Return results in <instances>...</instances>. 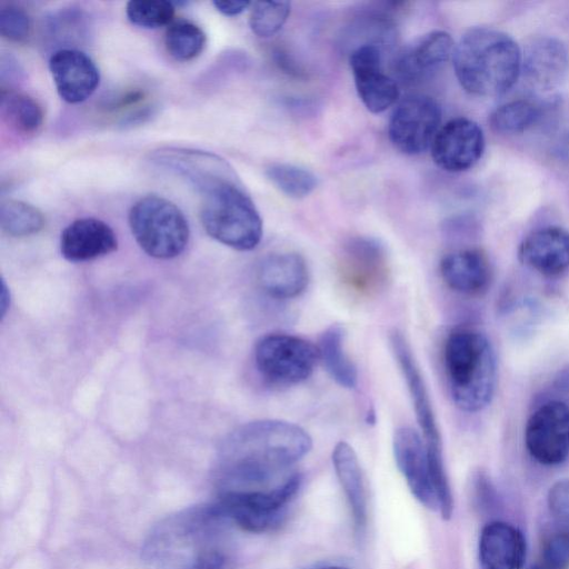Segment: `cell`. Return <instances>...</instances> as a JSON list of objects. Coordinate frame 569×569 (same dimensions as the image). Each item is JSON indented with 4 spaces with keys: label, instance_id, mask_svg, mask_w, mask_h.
I'll return each mask as SVG.
<instances>
[{
    "label": "cell",
    "instance_id": "cell-1",
    "mask_svg": "<svg viewBox=\"0 0 569 569\" xmlns=\"http://www.w3.org/2000/svg\"><path fill=\"white\" fill-rule=\"evenodd\" d=\"M300 426L283 420L249 422L234 431L226 448L229 490L269 489L283 482L292 465L311 449Z\"/></svg>",
    "mask_w": 569,
    "mask_h": 569
},
{
    "label": "cell",
    "instance_id": "cell-2",
    "mask_svg": "<svg viewBox=\"0 0 569 569\" xmlns=\"http://www.w3.org/2000/svg\"><path fill=\"white\" fill-rule=\"evenodd\" d=\"M522 53L507 33L488 27L469 29L455 44L452 62L460 86L479 97L507 92L521 73Z\"/></svg>",
    "mask_w": 569,
    "mask_h": 569
},
{
    "label": "cell",
    "instance_id": "cell-3",
    "mask_svg": "<svg viewBox=\"0 0 569 569\" xmlns=\"http://www.w3.org/2000/svg\"><path fill=\"white\" fill-rule=\"evenodd\" d=\"M443 366L456 407L478 412L491 402L497 386V360L485 333L466 327L452 330L445 341Z\"/></svg>",
    "mask_w": 569,
    "mask_h": 569
},
{
    "label": "cell",
    "instance_id": "cell-4",
    "mask_svg": "<svg viewBox=\"0 0 569 569\" xmlns=\"http://www.w3.org/2000/svg\"><path fill=\"white\" fill-rule=\"evenodd\" d=\"M200 220L211 238L239 251L254 249L262 238V219L239 178L202 196Z\"/></svg>",
    "mask_w": 569,
    "mask_h": 569
},
{
    "label": "cell",
    "instance_id": "cell-5",
    "mask_svg": "<svg viewBox=\"0 0 569 569\" xmlns=\"http://www.w3.org/2000/svg\"><path fill=\"white\" fill-rule=\"evenodd\" d=\"M129 226L137 243L150 257L171 259L187 247L190 236L188 220L170 200L149 194L130 208Z\"/></svg>",
    "mask_w": 569,
    "mask_h": 569
},
{
    "label": "cell",
    "instance_id": "cell-6",
    "mask_svg": "<svg viewBox=\"0 0 569 569\" xmlns=\"http://www.w3.org/2000/svg\"><path fill=\"white\" fill-rule=\"evenodd\" d=\"M300 483V475L293 472L273 488L227 490L214 506L226 521L242 530L256 533L269 531L281 523Z\"/></svg>",
    "mask_w": 569,
    "mask_h": 569
},
{
    "label": "cell",
    "instance_id": "cell-7",
    "mask_svg": "<svg viewBox=\"0 0 569 569\" xmlns=\"http://www.w3.org/2000/svg\"><path fill=\"white\" fill-rule=\"evenodd\" d=\"M318 360L317 346L293 335H267L254 347L257 369L273 385L292 386L307 380Z\"/></svg>",
    "mask_w": 569,
    "mask_h": 569
},
{
    "label": "cell",
    "instance_id": "cell-8",
    "mask_svg": "<svg viewBox=\"0 0 569 569\" xmlns=\"http://www.w3.org/2000/svg\"><path fill=\"white\" fill-rule=\"evenodd\" d=\"M440 123L441 108L437 100L426 94L407 96L392 110L389 140L405 154H420L430 148Z\"/></svg>",
    "mask_w": 569,
    "mask_h": 569
},
{
    "label": "cell",
    "instance_id": "cell-9",
    "mask_svg": "<svg viewBox=\"0 0 569 569\" xmlns=\"http://www.w3.org/2000/svg\"><path fill=\"white\" fill-rule=\"evenodd\" d=\"M150 162L183 179L201 196L223 182L239 178L224 159L203 150L160 148L150 154Z\"/></svg>",
    "mask_w": 569,
    "mask_h": 569
},
{
    "label": "cell",
    "instance_id": "cell-10",
    "mask_svg": "<svg viewBox=\"0 0 569 569\" xmlns=\"http://www.w3.org/2000/svg\"><path fill=\"white\" fill-rule=\"evenodd\" d=\"M525 443L541 465L563 462L569 456V406L550 400L537 408L527 421Z\"/></svg>",
    "mask_w": 569,
    "mask_h": 569
},
{
    "label": "cell",
    "instance_id": "cell-11",
    "mask_svg": "<svg viewBox=\"0 0 569 569\" xmlns=\"http://www.w3.org/2000/svg\"><path fill=\"white\" fill-rule=\"evenodd\" d=\"M382 48L362 42L349 56V63L359 99L372 113L393 106L400 96L397 81L383 70Z\"/></svg>",
    "mask_w": 569,
    "mask_h": 569
},
{
    "label": "cell",
    "instance_id": "cell-12",
    "mask_svg": "<svg viewBox=\"0 0 569 569\" xmlns=\"http://www.w3.org/2000/svg\"><path fill=\"white\" fill-rule=\"evenodd\" d=\"M433 162L448 172L471 169L482 157L485 136L477 122L457 117L440 127L430 146Z\"/></svg>",
    "mask_w": 569,
    "mask_h": 569
},
{
    "label": "cell",
    "instance_id": "cell-13",
    "mask_svg": "<svg viewBox=\"0 0 569 569\" xmlns=\"http://www.w3.org/2000/svg\"><path fill=\"white\" fill-rule=\"evenodd\" d=\"M455 42L443 30L430 31L403 48L395 60V73L405 83L429 79L452 58Z\"/></svg>",
    "mask_w": 569,
    "mask_h": 569
},
{
    "label": "cell",
    "instance_id": "cell-14",
    "mask_svg": "<svg viewBox=\"0 0 569 569\" xmlns=\"http://www.w3.org/2000/svg\"><path fill=\"white\" fill-rule=\"evenodd\" d=\"M392 448L397 467L411 493L426 508L439 511L423 438L410 427H400L395 431Z\"/></svg>",
    "mask_w": 569,
    "mask_h": 569
},
{
    "label": "cell",
    "instance_id": "cell-15",
    "mask_svg": "<svg viewBox=\"0 0 569 569\" xmlns=\"http://www.w3.org/2000/svg\"><path fill=\"white\" fill-rule=\"evenodd\" d=\"M339 271L352 291L365 296L382 289L389 272L382 247L370 239H357L346 247Z\"/></svg>",
    "mask_w": 569,
    "mask_h": 569
},
{
    "label": "cell",
    "instance_id": "cell-16",
    "mask_svg": "<svg viewBox=\"0 0 569 569\" xmlns=\"http://www.w3.org/2000/svg\"><path fill=\"white\" fill-rule=\"evenodd\" d=\"M56 89L68 103L86 101L99 86L100 72L94 61L76 48H60L49 59Z\"/></svg>",
    "mask_w": 569,
    "mask_h": 569
},
{
    "label": "cell",
    "instance_id": "cell-17",
    "mask_svg": "<svg viewBox=\"0 0 569 569\" xmlns=\"http://www.w3.org/2000/svg\"><path fill=\"white\" fill-rule=\"evenodd\" d=\"M568 71L569 52L559 39L539 37L526 46L521 72L532 88L552 91L562 84Z\"/></svg>",
    "mask_w": 569,
    "mask_h": 569
},
{
    "label": "cell",
    "instance_id": "cell-18",
    "mask_svg": "<svg viewBox=\"0 0 569 569\" xmlns=\"http://www.w3.org/2000/svg\"><path fill=\"white\" fill-rule=\"evenodd\" d=\"M390 345L406 380L425 445L427 447H439L441 446V438L430 396L411 348L403 335L397 330L390 336Z\"/></svg>",
    "mask_w": 569,
    "mask_h": 569
},
{
    "label": "cell",
    "instance_id": "cell-19",
    "mask_svg": "<svg viewBox=\"0 0 569 569\" xmlns=\"http://www.w3.org/2000/svg\"><path fill=\"white\" fill-rule=\"evenodd\" d=\"M519 258L543 276L563 273L569 269V231L555 226L532 231L522 240Z\"/></svg>",
    "mask_w": 569,
    "mask_h": 569
},
{
    "label": "cell",
    "instance_id": "cell-20",
    "mask_svg": "<svg viewBox=\"0 0 569 569\" xmlns=\"http://www.w3.org/2000/svg\"><path fill=\"white\" fill-rule=\"evenodd\" d=\"M112 228L97 218H80L69 223L60 237L61 254L71 262L93 260L117 250Z\"/></svg>",
    "mask_w": 569,
    "mask_h": 569
},
{
    "label": "cell",
    "instance_id": "cell-21",
    "mask_svg": "<svg viewBox=\"0 0 569 569\" xmlns=\"http://www.w3.org/2000/svg\"><path fill=\"white\" fill-rule=\"evenodd\" d=\"M258 282L273 299H293L308 287V266L297 252L272 253L261 261L258 268Z\"/></svg>",
    "mask_w": 569,
    "mask_h": 569
},
{
    "label": "cell",
    "instance_id": "cell-22",
    "mask_svg": "<svg viewBox=\"0 0 569 569\" xmlns=\"http://www.w3.org/2000/svg\"><path fill=\"white\" fill-rule=\"evenodd\" d=\"M439 270L451 290L466 296L483 293L492 279L489 260L479 249L449 252L441 259Z\"/></svg>",
    "mask_w": 569,
    "mask_h": 569
},
{
    "label": "cell",
    "instance_id": "cell-23",
    "mask_svg": "<svg viewBox=\"0 0 569 569\" xmlns=\"http://www.w3.org/2000/svg\"><path fill=\"white\" fill-rule=\"evenodd\" d=\"M526 556L521 532L513 526L492 521L479 538V560L482 569H520Z\"/></svg>",
    "mask_w": 569,
    "mask_h": 569
},
{
    "label": "cell",
    "instance_id": "cell-24",
    "mask_svg": "<svg viewBox=\"0 0 569 569\" xmlns=\"http://www.w3.org/2000/svg\"><path fill=\"white\" fill-rule=\"evenodd\" d=\"M332 463L347 497L355 528L361 533L367 525L368 505L363 476L353 448L346 441L338 442L332 451Z\"/></svg>",
    "mask_w": 569,
    "mask_h": 569
},
{
    "label": "cell",
    "instance_id": "cell-25",
    "mask_svg": "<svg viewBox=\"0 0 569 569\" xmlns=\"http://www.w3.org/2000/svg\"><path fill=\"white\" fill-rule=\"evenodd\" d=\"M317 349L319 360L339 386L346 389L357 387V368L345 350V330L341 326L328 327L321 333Z\"/></svg>",
    "mask_w": 569,
    "mask_h": 569
},
{
    "label": "cell",
    "instance_id": "cell-26",
    "mask_svg": "<svg viewBox=\"0 0 569 569\" xmlns=\"http://www.w3.org/2000/svg\"><path fill=\"white\" fill-rule=\"evenodd\" d=\"M0 109L3 120L20 134L32 136L43 124V108L28 93L1 89Z\"/></svg>",
    "mask_w": 569,
    "mask_h": 569
},
{
    "label": "cell",
    "instance_id": "cell-27",
    "mask_svg": "<svg viewBox=\"0 0 569 569\" xmlns=\"http://www.w3.org/2000/svg\"><path fill=\"white\" fill-rule=\"evenodd\" d=\"M204 31L194 22L179 19L172 21L164 33V47L170 57L186 62L196 59L206 47Z\"/></svg>",
    "mask_w": 569,
    "mask_h": 569
},
{
    "label": "cell",
    "instance_id": "cell-28",
    "mask_svg": "<svg viewBox=\"0 0 569 569\" xmlns=\"http://www.w3.org/2000/svg\"><path fill=\"white\" fill-rule=\"evenodd\" d=\"M44 224V216L36 206L16 199L1 202L0 226L8 236L29 237L41 231Z\"/></svg>",
    "mask_w": 569,
    "mask_h": 569
},
{
    "label": "cell",
    "instance_id": "cell-29",
    "mask_svg": "<svg viewBox=\"0 0 569 569\" xmlns=\"http://www.w3.org/2000/svg\"><path fill=\"white\" fill-rule=\"evenodd\" d=\"M540 118L539 108L529 100H513L495 109L489 123L496 132L515 134L530 129Z\"/></svg>",
    "mask_w": 569,
    "mask_h": 569
},
{
    "label": "cell",
    "instance_id": "cell-30",
    "mask_svg": "<svg viewBox=\"0 0 569 569\" xmlns=\"http://www.w3.org/2000/svg\"><path fill=\"white\" fill-rule=\"evenodd\" d=\"M271 183L283 194L301 199L318 186L317 177L308 169L291 163H272L266 169Z\"/></svg>",
    "mask_w": 569,
    "mask_h": 569
},
{
    "label": "cell",
    "instance_id": "cell-31",
    "mask_svg": "<svg viewBox=\"0 0 569 569\" xmlns=\"http://www.w3.org/2000/svg\"><path fill=\"white\" fill-rule=\"evenodd\" d=\"M249 26L260 38L274 36L287 22L291 3L288 1H256L249 8Z\"/></svg>",
    "mask_w": 569,
    "mask_h": 569
},
{
    "label": "cell",
    "instance_id": "cell-32",
    "mask_svg": "<svg viewBox=\"0 0 569 569\" xmlns=\"http://www.w3.org/2000/svg\"><path fill=\"white\" fill-rule=\"evenodd\" d=\"M174 4L164 0H131L127 3L128 20L140 28L157 29L173 21Z\"/></svg>",
    "mask_w": 569,
    "mask_h": 569
},
{
    "label": "cell",
    "instance_id": "cell-33",
    "mask_svg": "<svg viewBox=\"0 0 569 569\" xmlns=\"http://www.w3.org/2000/svg\"><path fill=\"white\" fill-rule=\"evenodd\" d=\"M0 33L12 42H24L31 33V19L26 10L16 4L0 9Z\"/></svg>",
    "mask_w": 569,
    "mask_h": 569
},
{
    "label": "cell",
    "instance_id": "cell-34",
    "mask_svg": "<svg viewBox=\"0 0 569 569\" xmlns=\"http://www.w3.org/2000/svg\"><path fill=\"white\" fill-rule=\"evenodd\" d=\"M553 569L569 567V528L561 526L551 531L542 542V561Z\"/></svg>",
    "mask_w": 569,
    "mask_h": 569
},
{
    "label": "cell",
    "instance_id": "cell-35",
    "mask_svg": "<svg viewBox=\"0 0 569 569\" xmlns=\"http://www.w3.org/2000/svg\"><path fill=\"white\" fill-rule=\"evenodd\" d=\"M547 501L549 510L557 521L569 528V479L553 483L548 491Z\"/></svg>",
    "mask_w": 569,
    "mask_h": 569
},
{
    "label": "cell",
    "instance_id": "cell-36",
    "mask_svg": "<svg viewBox=\"0 0 569 569\" xmlns=\"http://www.w3.org/2000/svg\"><path fill=\"white\" fill-rule=\"evenodd\" d=\"M227 557L223 551L217 548H209L200 551L188 569H226Z\"/></svg>",
    "mask_w": 569,
    "mask_h": 569
},
{
    "label": "cell",
    "instance_id": "cell-37",
    "mask_svg": "<svg viewBox=\"0 0 569 569\" xmlns=\"http://www.w3.org/2000/svg\"><path fill=\"white\" fill-rule=\"evenodd\" d=\"M146 93L140 89H132L111 98L104 106L109 111L122 110L126 108L134 107L141 102Z\"/></svg>",
    "mask_w": 569,
    "mask_h": 569
},
{
    "label": "cell",
    "instance_id": "cell-38",
    "mask_svg": "<svg viewBox=\"0 0 569 569\" xmlns=\"http://www.w3.org/2000/svg\"><path fill=\"white\" fill-rule=\"evenodd\" d=\"M212 4L220 13L228 17H234L250 8L251 2L243 0H214L212 1Z\"/></svg>",
    "mask_w": 569,
    "mask_h": 569
},
{
    "label": "cell",
    "instance_id": "cell-39",
    "mask_svg": "<svg viewBox=\"0 0 569 569\" xmlns=\"http://www.w3.org/2000/svg\"><path fill=\"white\" fill-rule=\"evenodd\" d=\"M531 569H553V568L545 565L543 562H540V563L533 566Z\"/></svg>",
    "mask_w": 569,
    "mask_h": 569
},
{
    "label": "cell",
    "instance_id": "cell-40",
    "mask_svg": "<svg viewBox=\"0 0 569 569\" xmlns=\"http://www.w3.org/2000/svg\"><path fill=\"white\" fill-rule=\"evenodd\" d=\"M321 569H348V568L340 567V566H330V567H326V568H321Z\"/></svg>",
    "mask_w": 569,
    "mask_h": 569
}]
</instances>
